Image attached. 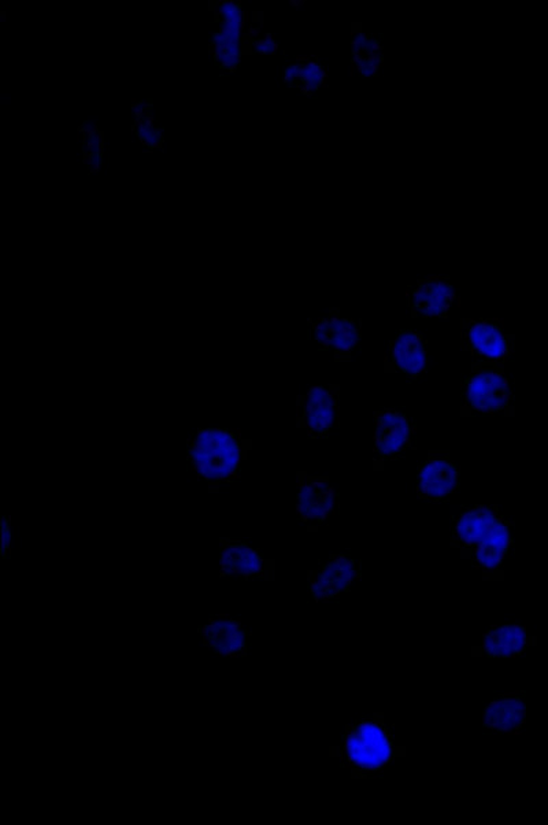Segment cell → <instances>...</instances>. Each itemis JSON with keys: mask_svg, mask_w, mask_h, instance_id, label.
<instances>
[{"mask_svg": "<svg viewBox=\"0 0 548 825\" xmlns=\"http://www.w3.org/2000/svg\"><path fill=\"white\" fill-rule=\"evenodd\" d=\"M450 547L485 581H501L514 551V522L498 505L463 507L453 517Z\"/></svg>", "mask_w": 548, "mask_h": 825, "instance_id": "6da1fadb", "label": "cell"}, {"mask_svg": "<svg viewBox=\"0 0 548 825\" xmlns=\"http://www.w3.org/2000/svg\"><path fill=\"white\" fill-rule=\"evenodd\" d=\"M405 751L389 730L386 716L376 714L347 725L341 743L331 748V756L353 779H367L383 775Z\"/></svg>", "mask_w": 548, "mask_h": 825, "instance_id": "7a4b0ae2", "label": "cell"}, {"mask_svg": "<svg viewBox=\"0 0 548 825\" xmlns=\"http://www.w3.org/2000/svg\"><path fill=\"white\" fill-rule=\"evenodd\" d=\"M191 471L211 484L239 478L243 461L241 435L235 429L203 428L192 435L186 449Z\"/></svg>", "mask_w": 548, "mask_h": 825, "instance_id": "3957f363", "label": "cell"}, {"mask_svg": "<svg viewBox=\"0 0 548 825\" xmlns=\"http://www.w3.org/2000/svg\"><path fill=\"white\" fill-rule=\"evenodd\" d=\"M514 393L505 364L473 361L461 382V416H514Z\"/></svg>", "mask_w": 548, "mask_h": 825, "instance_id": "277c9868", "label": "cell"}, {"mask_svg": "<svg viewBox=\"0 0 548 825\" xmlns=\"http://www.w3.org/2000/svg\"><path fill=\"white\" fill-rule=\"evenodd\" d=\"M373 471L382 472L386 462L405 459L416 448V422L399 409L373 413Z\"/></svg>", "mask_w": 548, "mask_h": 825, "instance_id": "5b68a950", "label": "cell"}, {"mask_svg": "<svg viewBox=\"0 0 548 825\" xmlns=\"http://www.w3.org/2000/svg\"><path fill=\"white\" fill-rule=\"evenodd\" d=\"M461 349L473 361L507 365L516 353V336L507 333L502 319H462Z\"/></svg>", "mask_w": 548, "mask_h": 825, "instance_id": "8992f818", "label": "cell"}, {"mask_svg": "<svg viewBox=\"0 0 548 825\" xmlns=\"http://www.w3.org/2000/svg\"><path fill=\"white\" fill-rule=\"evenodd\" d=\"M298 426L307 429L309 438L325 439L339 426L341 386H312L298 397Z\"/></svg>", "mask_w": 548, "mask_h": 825, "instance_id": "52a82bcc", "label": "cell"}, {"mask_svg": "<svg viewBox=\"0 0 548 825\" xmlns=\"http://www.w3.org/2000/svg\"><path fill=\"white\" fill-rule=\"evenodd\" d=\"M460 489V468L449 450H429L417 469V499L443 504Z\"/></svg>", "mask_w": 548, "mask_h": 825, "instance_id": "ba28073f", "label": "cell"}, {"mask_svg": "<svg viewBox=\"0 0 548 825\" xmlns=\"http://www.w3.org/2000/svg\"><path fill=\"white\" fill-rule=\"evenodd\" d=\"M361 562L353 554H331L319 568L309 572V592L315 602L341 598L361 579Z\"/></svg>", "mask_w": 548, "mask_h": 825, "instance_id": "9c48e42d", "label": "cell"}, {"mask_svg": "<svg viewBox=\"0 0 548 825\" xmlns=\"http://www.w3.org/2000/svg\"><path fill=\"white\" fill-rule=\"evenodd\" d=\"M310 338L324 352H331L337 363H348L363 338L359 319L346 318L339 309H331L327 318L309 320Z\"/></svg>", "mask_w": 548, "mask_h": 825, "instance_id": "30bf717a", "label": "cell"}, {"mask_svg": "<svg viewBox=\"0 0 548 825\" xmlns=\"http://www.w3.org/2000/svg\"><path fill=\"white\" fill-rule=\"evenodd\" d=\"M339 511V496L331 480L298 474L297 514L309 529L318 531Z\"/></svg>", "mask_w": 548, "mask_h": 825, "instance_id": "8fae6325", "label": "cell"}, {"mask_svg": "<svg viewBox=\"0 0 548 825\" xmlns=\"http://www.w3.org/2000/svg\"><path fill=\"white\" fill-rule=\"evenodd\" d=\"M428 371L426 338L416 330H400L384 353V372L417 381Z\"/></svg>", "mask_w": 548, "mask_h": 825, "instance_id": "7c38bea8", "label": "cell"}, {"mask_svg": "<svg viewBox=\"0 0 548 825\" xmlns=\"http://www.w3.org/2000/svg\"><path fill=\"white\" fill-rule=\"evenodd\" d=\"M406 297L412 319H445L456 301V291L445 277L429 276L427 280H418L415 287L409 288Z\"/></svg>", "mask_w": 548, "mask_h": 825, "instance_id": "4fadbf2b", "label": "cell"}, {"mask_svg": "<svg viewBox=\"0 0 548 825\" xmlns=\"http://www.w3.org/2000/svg\"><path fill=\"white\" fill-rule=\"evenodd\" d=\"M534 646L536 638L529 635L525 625L491 626L483 635L480 646L473 649V657L516 658Z\"/></svg>", "mask_w": 548, "mask_h": 825, "instance_id": "5bb4252c", "label": "cell"}, {"mask_svg": "<svg viewBox=\"0 0 548 825\" xmlns=\"http://www.w3.org/2000/svg\"><path fill=\"white\" fill-rule=\"evenodd\" d=\"M203 643L219 657L237 658L247 652L248 632L241 621L219 615L208 619L202 630Z\"/></svg>", "mask_w": 548, "mask_h": 825, "instance_id": "9a60e30c", "label": "cell"}, {"mask_svg": "<svg viewBox=\"0 0 548 825\" xmlns=\"http://www.w3.org/2000/svg\"><path fill=\"white\" fill-rule=\"evenodd\" d=\"M527 722L525 693H507L491 700L483 711L484 730L517 735Z\"/></svg>", "mask_w": 548, "mask_h": 825, "instance_id": "2e32d148", "label": "cell"}, {"mask_svg": "<svg viewBox=\"0 0 548 825\" xmlns=\"http://www.w3.org/2000/svg\"><path fill=\"white\" fill-rule=\"evenodd\" d=\"M219 564H222L223 575L246 580L264 579L268 568V561L262 553L243 540L224 545Z\"/></svg>", "mask_w": 548, "mask_h": 825, "instance_id": "e0dca14e", "label": "cell"}, {"mask_svg": "<svg viewBox=\"0 0 548 825\" xmlns=\"http://www.w3.org/2000/svg\"><path fill=\"white\" fill-rule=\"evenodd\" d=\"M10 518L4 517L2 523V556L3 558L8 557L10 544H11V529H10Z\"/></svg>", "mask_w": 548, "mask_h": 825, "instance_id": "ac0fdd59", "label": "cell"}, {"mask_svg": "<svg viewBox=\"0 0 548 825\" xmlns=\"http://www.w3.org/2000/svg\"><path fill=\"white\" fill-rule=\"evenodd\" d=\"M235 31L236 30H235L234 25H224V26L219 28V32L218 33H219V35L230 36L232 38V36H234Z\"/></svg>", "mask_w": 548, "mask_h": 825, "instance_id": "d6986e66", "label": "cell"}, {"mask_svg": "<svg viewBox=\"0 0 548 825\" xmlns=\"http://www.w3.org/2000/svg\"><path fill=\"white\" fill-rule=\"evenodd\" d=\"M261 32H262L261 26L251 25L247 30L248 36H250L251 39H258L259 36H261Z\"/></svg>", "mask_w": 548, "mask_h": 825, "instance_id": "ffe728a7", "label": "cell"}, {"mask_svg": "<svg viewBox=\"0 0 548 825\" xmlns=\"http://www.w3.org/2000/svg\"><path fill=\"white\" fill-rule=\"evenodd\" d=\"M96 150H98V146H96L94 140H88L86 144H84V151L89 152V154H96Z\"/></svg>", "mask_w": 548, "mask_h": 825, "instance_id": "44dd1931", "label": "cell"}, {"mask_svg": "<svg viewBox=\"0 0 548 825\" xmlns=\"http://www.w3.org/2000/svg\"><path fill=\"white\" fill-rule=\"evenodd\" d=\"M144 126L149 128L150 131L155 128V118L152 113H150V115L144 118Z\"/></svg>", "mask_w": 548, "mask_h": 825, "instance_id": "7402d4cb", "label": "cell"}, {"mask_svg": "<svg viewBox=\"0 0 548 825\" xmlns=\"http://www.w3.org/2000/svg\"><path fill=\"white\" fill-rule=\"evenodd\" d=\"M293 81H296V72H293L292 66H291V67H288L287 72H286L284 82L287 84H290Z\"/></svg>", "mask_w": 548, "mask_h": 825, "instance_id": "603a6c76", "label": "cell"}, {"mask_svg": "<svg viewBox=\"0 0 548 825\" xmlns=\"http://www.w3.org/2000/svg\"><path fill=\"white\" fill-rule=\"evenodd\" d=\"M264 41L267 43V46H272L276 43L272 33H265Z\"/></svg>", "mask_w": 548, "mask_h": 825, "instance_id": "cb8c5ba5", "label": "cell"}, {"mask_svg": "<svg viewBox=\"0 0 548 825\" xmlns=\"http://www.w3.org/2000/svg\"><path fill=\"white\" fill-rule=\"evenodd\" d=\"M94 141L96 146L105 144V133L104 132L96 133Z\"/></svg>", "mask_w": 548, "mask_h": 825, "instance_id": "d4e9b609", "label": "cell"}, {"mask_svg": "<svg viewBox=\"0 0 548 825\" xmlns=\"http://www.w3.org/2000/svg\"><path fill=\"white\" fill-rule=\"evenodd\" d=\"M225 39H227V36L219 35V33H216V35H213L214 43L223 44L225 43Z\"/></svg>", "mask_w": 548, "mask_h": 825, "instance_id": "484cf974", "label": "cell"}, {"mask_svg": "<svg viewBox=\"0 0 548 825\" xmlns=\"http://www.w3.org/2000/svg\"><path fill=\"white\" fill-rule=\"evenodd\" d=\"M235 30H236V28H235ZM243 36H245V35H243V32L240 30H236L235 33H234V36H232V38H234V41L237 43V42L241 41Z\"/></svg>", "mask_w": 548, "mask_h": 825, "instance_id": "4316f807", "label": "cell"}, {"mask_svg": "<svg viewBox=\"0 0 548 825\" xmlns=\"http://www.w3.org/2000/svg\"><path fill=\"white\" fill-rule=\"evenodd\" d=\"M292 8L299 9L304 4V0H290Z\"/></svg>", "mask_w": 548, "mask_h": 825, "instance_id": "83f0119b", "label": "cell"}, {"mask_svg": "<svg viewBox=\"0 0 548 825\" xmlns=\"http://www.w3.org/2000/svg\"><path fill=\"white\" fill-rule=\"evenodd\" d=\"M258 54H261V55L272 54V46H265L264 49L258 51Z\"/></svg>", "mask_w": 548, "mask_h": 825, "instance_id": "f1b7e54d", "label": "cell"}, {"mask_svg": "<svg viewBox=\"0 0 548 825\" xmlns=\"http://www.w3.org/2000/svg\"><path fill=\"white\" fill-rule=\"evenodd\" d=\"M162 149H163V143H161L160 140H154V143H152L150 150H162Z\"/></svg>", "mask_w": 548, "mask_h": 825, "instance_id": "f546056e", "label": "cell"}, {"mask_svg": "<svg viewBox=\"0 0 548 825\" xmlns=\"http://www.w3.org/2000/svg\"><path fill=\"white\" fill-rule=\"evenodd\" d=\"M100 161H96L94 165L92 167V171L88 172V174L98 173L100 169Z\"/></svg>", "mask_w": 548, "mask_h": 825, "instance_id": "4dcf8cb0", "label": "cell"}, {"mask_svg": "<svg viewBox=\"0 0 548 825\" xmlns=\"http://www.w3.org/2000/svg\"><path fill=\"white\" fill-rule=\"evenodd\" d=\"M312 58L313 56H309V55H296V60L299 62H302V64H303V61L309 62Z\"/></svg>", "mask_w": 548, "mask_h": 825, "instance_id": "1f68e13d", "label": "cell"}, {"mask_svg": "<svg viewBox=\"0 0 548 825\" xmlns=\"http://www.w3.org/2000/svg\"><path fill=\"white\" fill-rule=\"evenodd\" d=\"M243 21H245V22H246V24H248V22H250V21H251V14H250V11H243Z\"/></svg>", "mask_w": 548, "mask_h": 825, "instance_id": "d6a6232c", "label": "cell"}, {"mask_svg": "<svg viewBox=\"0 0 548 825\" xmlns=\"http://www.w3.org/2000/svg\"><path fill=\"white\" fill-rule=\"evenodd\" d=\"M246 25H247L246 22L241 21L240 24H239V26L236 28V30H240L243 32V31L246 30Z\"/></svg>", "mask_w": 548, "mask_h": 825, "instance_id": "836d02e7", "label": "cell"}, {"mask_svg": "<svg viewBox=\"0 0 548 825\" xmlns=\"http://www.w3.org/2000/svg\"><path fill=\"white\" fill-rule=\"evenodd\" d=\"M279 49H280V44L279 43L272 44V54H276L277 50H279Z\"/></svg>", "mask_w": 548, "mask_h": 825, "instance_id": "e575fe53", "label": "cell"}, {"mask_svg": "<svg viewBox=\"0 0 548 825\" xmlns=\"http://www.w3.org/2000/svg\"><path fill=\"white\" fill-rule=\"evenodd\" d=\"M228 71H229L230 73H235V72L237 71V65H230V66L228 67Z\"/></svg>", "mask_w": 548, "mask_h": 825, "instance_id": "d590c367", "label": "cell"}, {"mask_svg": "<svg viewBox=\"0 0 548 825\" xmlns=\"http://www.w3.org/2000/svg\"><path fill=\"white\" fill-rule=\"evenodd\" d=\"M143 154H154V150H143Z\"/></svg>", "mask_w": 548, "mask_h": 825, "instance_id": "8d00e7d4", "label": "cell"}, {"mask_svg": "<svg viewBox=\"0 0 548 825\" xmlns=\"http://www.w3.org/2000/svg\"><path fill=\"white\" fill-rule=\"evenodd\" d=\"M0 22H6V14L4 13L0 14Z\"/></svg>", "mask_w": 548, "mask_h": 825, "instance_id": "74e56055", "label": "cell"}, {"mask_svg": "<svg viewBox=\"0 0 548 825\" xmlns=\"http://www.w3.org/2000/svg\"><path fill=\"white\" fill-rule=\"evenodd\" d=\"M99 132H100V131H99V128H98V127H96V126H94V135H96V133H99Z\"/></svg>", "mask_w": 548, "mask_h": 825, "instance_id": "f35d334b", "label": "cell"}]
</instances>
